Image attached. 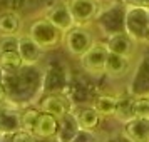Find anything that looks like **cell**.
<instances>
[{
    "instance_id": "cell-1",
    "label": "cell",
    "mask_w": 149,
    "mask_h": 142,
    "mask_svg": "<svg viewBox=\"0 0 149 142\" xmlns=\"http://www.w3.org/2000/svg\"><path fill=\"white\" fill-rule=\"evenodd\" d=\"M44 72L37 64H24L17 72H5L2 84L8 92V99L17 102L34 100L44 92Z\"/></svg>"
},
{
    "instance_id": "cell-2",
    "label": "cell",
    "mask_w": 149,
    "mask_h": 142,
    "mask_svg": "<svg viewBox=\"0 0 149 142\" xmlns=\"http://www.w3.org/2000/svg\"><path fill=\"white\" fill-rule=\"evenodd\" d=\"M126 12H127L126 2H112L109 7L102 8L95 19L99 30L104 35L124 32L126 30Z\"/></svg>"
},
{
    "instance_id": "cell-3",
    "label": "cell",
    "mask_w": 149,
    "mask_h": 142,
    "mask_svg": "<svg viewBox=\"0 0 149 142\" xmlns=\"http://www.w3.org/2000/svg\"><path fill=\"white\" fill-rule=\"evenodd\" d=\"M109 55V47L106 40L104 42H95L91 47L79 57V64H81L82 70L86 74L97 77V75L106 74V60Z\"/></svg>"
},
{
    "instance_id": "cell-4",
    "label": "cell",
    "mask_w": 149,
    "mask_h": 142,
    "mask_svg": "<svg viewBox=\"0 0 149 142\" xmlns=\"http://www.w3.org/2000/svg\"><path fill=\"white\" fill-rule=\"evenodd\" d=\"M32 39H34L44 50L54 48L59 45V42L62 39V32L55 27L49 19H35L30 25H29L27 32Z\"/></svg>"
},
{
    "instance_id": "cell-5",
    "label": "cell",
    "mask_w": 149,
    "mask_h": 142,
    "mask_svg": "<svg viewBox=\"0 0 149 142\" xmlns=\"http://www.w3.org/2000/svg\"><path fill=\"white\" fill-rule=\"evenodd\" d=\"M126 32L137 44L149 42V14L148 8L127 5L126 12Z\"/></svg>"
},
{
    "instance_id": "cell-6",
    "label": "cell",
    "mask_w": 149,
    "mask_h": 142,
    "mask_svg": "<svg viewBox=\"0 0 149 142\" xmlns=\"http://www.w3.org/2000/svg\"><path fill=\"white\" fill-rule=\"evenodd\" d=\"M62 42H64L65 50L69 54L79 59L94 44V39H92V35H91V32L87 28H84V25H74L72 28H69L64 34Z\"/></svg>"
},
{
    "instance_id": "cell-7",
    "label": "cell",
    "mask_w": 149,
    "mask_h": 142,
    "mask_svg": "<svg viewBox=\"0 0 149 142\" xmlns=\"http://www.w3.org/2000/svg\"><path fill=\"white\" fill-rule=\"evenodd\" d=\"M39 109L42 112L52 114L61 119L72 110V100L70 97L62 95L61 92H44V95L39 100Z\"/></svg>"
},
{
    "instance_id": "cell-8",
    "label": "cell",
    "mask_w": 149,
    "mask_h": 142,
    "mask_svg": "<svg viewBox=\"0 0 149 142\" xmlns=\"http://www.w3.org/2000/svg\"><path fill=\"white\" fill-rule=\"evenodd\" d=\"M45 19H49L62 34H65L69 28L77 25L74 20V15L70 12V7H69V0L67 2L65 0H57L55 3H52L45 12Z\"/></svg>"
},
{
    "instance_id": "cell-9",
    "label": "cell",
    "mask_w": 149,
    "mask_h": 142,
    "mask_svg": "<svg viewBox=\"0 0 149 142\" xmlns=\"http://www.w3.org/2000/svg\"><path fill=\"white\" fill-rule=\"evenodd\" d=\"M69 7L77 25H86L95 20L101 12L99 0H69Z\"/></svg>"
},
{
    "instance_id": "cell-10",
    "label": "cell",
    "mask_w": 149,
    "mask_h": 142,
    "mask_svg": "<svg viewBox=\"0 0 149 142\" xmlns=\"http://www.w3.org/2000/svg\"><path fill=\"white\" fill-rule=\"evenodd\" d=\"M69 85L67 69L55 64L44 72V92H62Z\"/></svg>"
},
{
    "instance_id": "cell-11",
    "label": "cell",
    "mask_w": 149,
    "mask_h": 142,
    "mask_svg": "<svg viewBox=\"0 0 149 142\" xmlns=\"http://www.w3.org/2000/svg\"><path fill=\"white\" fill-rule=\"evenodd\" d=\"M122 134L127 141H134V142L149 141V117L136 115L131 121L124 122Z\"/></svg>"
},
{
    "instance_id": "cell-12",
    "label": "cell",
    "mask_w": 149,
    "mask_h": 142,
    "mask_svg": "<svg viewBox=\"0 0 149 142\" xmlns=\"http://www.w3.org/2000/svg\"><path fill=\"white\" fill-rule=\"evenodd\" d=\"M106 44H107L111 52L131 57V55L134 54V48H136L137 42L124 30V32H116V34L106 35Z\"/></svg>"
},
{
    "instance_id": "cell-13",
    "label": "cell",
    "mask_w": 149,
    "mask_h": 142,
    "mask_svg": "<svg viewBox=\"0 0 149 142\" xmlns=\"http://www.w3.org/2000/svg\"><path fill=\"white\" fill-rule=\"evenodd\" d=\"M19 52L24 59V64H39L44 55V48L27 34L19 35Z\"/></svg>"
},
{
    "instance_id": "cell-14",
    "label": "cell",
    "mask_w": 149,
    "mask_h": 142,
    "mask_svg": "<svg viewBox=\"0 0 149 142\" xmlns=\"http://www.w3.org/2000/svg\"><path fill=\"white\" fill-rule=\"evenodd\" d=\"M131 69V60L129 57L121 54H116L109 50L107 60H106V75L111 79H122Z\"/></svg>"
},
{
    "instance_id": "cell-15",
    "label": "cell",
    "mask_w": 149,
    "mask_h": 142,
    "mask_svg": "<svg viewBox=\"0 0 149 142\" xmlns=\"http://www.w3.org/2000/svg\"><path fill=\"white\" fill-rule=\"evenodd\" d=\"M59 129H61V119L59 117L47 114V112H42L40 117H39V122H37L35 135H37V139H52V137H57Z\"/></svg>"
},
{
    "instance_id": "cell-16",
    "label": "cell",
    "mask_w": 149,
    "mask_h": 142,
    "mask_svg": "<svg viewBox=\"0 0 149 142\" xmlns=\"http://www.w3.org/2000/svg\"><path fill=\"white\" fill-rule=\"evenodd\" d=\"M114 117L117 121H121L122 124L136 117V95L131 90L117 95V107H116Z\"/></svg>"
},
{
    "instance_id": "cell-17",
    "label": "cell",
    "mask_w": 149,
    "mask_h": 142,
    "mask_svg": "<svg viewBox=\"0 0 149 142\" xmlns=\"http://www.w3.org/2000/svg\"><path fill=\"white\" fill-rule=\"evenodd\" d=\"M79 122H77V117H75V112H67V114L61 117V129H59V134H57V141L61 142H72L75 141V135L79 132Z\"/></svg>"
},
{
    "instance_id": "cell-18",
    "label": "cell",
    "mask_w": 149,
    "mask_h": 142,
    "mask_svg": "<svg viewBox=\"0 0 149 142\" xmlns=\"http://www.w3.org/2000/svg\"><path fill=\"white\" fill-rule=\"evenodd\" d=\"M20 17L15 10H7L0 14V37H8V35H19L20 30Z\"/></svg>"
},
{
    "instance_id": "cell-19",
    "label": "cell",
    "mask_w": 149,
    "mask_h": 142,
    "mask_svg": "<svg viewBox=\"0 0 149 142\" xmlns=\"http://www.w3.org/2000/svg\"><path fill=\"white\" fill-rule=\"evenodd\" d=\"M24 65L19 48H7V50H0V67L3 72H17Z\"/></svg>"
},
{
    "instance_id": "cell-20",
    "label": "cell",
    "mask_w": 149,
    "mask_h": 142,
    "mask_svg": "<svg viewBox=\"0 0 149 142\" xmlns=\"http://www.w3.org/2000/svg\"><path fill=\"white\" fill-rule=\"evenodd\" d=\"M92 107L102 115V117H114L116 115V107H117V95L111 94H101L94 97Z\"/></svg>"
},
{
    "instance_id": "cell-21",
    "label": "cell",
    "mask_w": 149,
    "mask_h": 142,
    "mask_svg": "<svg viewBox=\"0 0 149 142\" xmlns=\"http://www.w3.org/2000/svg\"><path fill=\"white\" fill-rule=\"evenodd\" d=\"M75 117H77V122L82 129H89V130H95L101 124L102 115L95 110L92 105L91 107H82L75 112Z\"/></svg>"
},
{
    "instance_id": "cell-22",
    "label": "cell",
    "mask_w": 149,
    "mask_h": 142,
    "mask_svg": "<svg viewBox=\"0 0 149 142\" xmlns=\"http://www.w3.org/2000/svg\"><path fill=\"white\" fill-rule=\"evenodd\" d=\"M20 127V112H15L12 109L3 107L2 114H0V132H3V135L12 134Z\"/></svg>"
},
{
    "instance_id": "cell-23",
    "label": "cell",
    "mask_w": 149,
    "mask_h": 142,
    "mask_svg": "<svg viewBox=\"0 0 149 142\" xmlns=\"http://www.w3.org/2000/svg\"><path fill=\"white\" fill-rule=\"evenodd\" d=\"M42 110L34 105H25V107L20 110V125L22 129H25L29 132H32L35 135V129H37V122H39V117H40Z\"/></svg>"
},
{
    "instance_id": "cell-24",
    "label": "cell",
    "mask_w": 149,
    "mask_h": 142,
    "mask_svg": "<svg viewBox=\"0 0 149 142\" xmlns=\"http://www.w3.org/2000/svg\"><path fill=\"white\" fill-rule=\"evenodd\" d=\"M136 115L149 117V94L136 95Z\"/></svg>"
},
{
    "instance_id": "cell-25",
    "label": "cell",
    "mask_w": 149,
    "mask_h": 142,
    "mask_svg": "<svg viewBox=\"0 0 149 142\" xmlns=\"http://www.w3.org/2000/svg\"><path fill=\"white\" fill-rule=\"evenodd\" d=\"M97 135L94 134V130H89V129H79V132L75 135V141H95Z\"/></svg>"
},
{
    "instance_id": "cell-26",
    "label": "cell",
    "mask_w": 149,
    "mask_h": 142,
    "mask_svg": "<svg viewBox=\"0 0 149 142\" xmlns=\"http://www.w3.org/2000/svg\"><path fill=\"white\" fill-rule=\"evenodd\" d=\"M126 5H134V7H144L149 8V0H124Z\"/></svg>"
},
{
    "instance_id": "cell-27",
    "label": "cell",
    "mask_w": 149,
    "mask_h": 142,
    "mask_svg": "<svg viewBox=\"0 0 149 142\" xmlns=\"http://www.w3.org/2000/svg\"><path fill=\"white\" fill-rule=\"evenodd\" d=\"M7 100H8V92H7V89H5V85L0 82V105H3Z\"/></svg>"
},
{
    "instance_id": "cell-28",
    "label": "cell",
    "mask_w": 149,
    "mask_h": 142,
    "mask_svg": "<svg viewBox=\"0 0 149 142\" xmlns=\"http://www.w3.org/2000/svg\"><path fill=\"white\" fill-rule=\"evenodd\" d=\"M3 74H5V72L2 70V67H0V82H2V79H3Z\"/></svg>"
},
{
    "instance_id": "cell-29",
    "label": "cell",
    "mask_w": 149,
    "mask_h": 142,
    "mask_svg": "<svg viewBox=\"0 0 149 142\" xmlns=\"http://www.w3.org/2000/svg\"><path fill=\"white\" fill-rule=\"evenodd\" d=\"M112 2H124V0H112Z\"/></svg>"
},
{
    "instance_id": "cell-30",
    "label": "cell",
    "mask_w": 149,
    "mask_h": 142,
    "mask_svg": "<svg viewBox=\"0 0 149 142\" xmlns=\"http://www.w3.org/2000/svg\"><path fill=\"white\" fill-rule=\"evenodd\" d=\"M148 14H149V8H148Z\"/></svg>"
}]
</instances>
